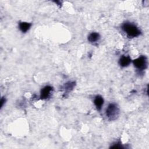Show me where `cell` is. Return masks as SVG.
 Wrapping results in <instances>:
<instances>
[{"instance_id": "obj_1", "label": "cell", "mask_w": 149, "mask_h": 149, "mask_svg": "<svg viewBox=\"0 0 149 149\" xmlns=\"http://www.w3.org/2000/svg\"><path fill=\"white\" fill-rule=\"evenodd\" d=\"M122 29L129 37L131 38L137 37L141 34L140 30L136 26L129 22L123 23L122 26Z\"/></svg>"}, {"instance_id": "obj_2", "label": "cell", "mask_w": 149, "mask_h": 149, "mask_svg": "<svg viewBox=\"0 0 149 149\" xmlns=\"http://www.w3.org/2000/svg\"><path fill=\"white\" fill-rule=\"evenodd\" d=\"M106 116L110 120H114L117 119L119 114V109L116 104H109L106 109Z\"/></svg>"}, {"instance_id": "obj_3", "label": "cell", "mask_w": 149, "mask_h": 149, "mask_svg": "<svg viewBox=\"0 0 149 149\" xmlns=\"http://www.w3.org/2000/svg\"><path fill=\"white\" fill-rule=\"evenodd\" d=\"M134 66L139 70H144L147 68V60L145 56H140L133 61Z\"/></svg>"}, {"instance_id": "obj_4", "label": "cell", "mask_w": 149, "mask_h": 149, "mask_svg": "<svg viewBox=\"0 0 149 149\" xmlns=\"http://www.w3.org/2000/svg\"><path fill=\"white\" fill-rule=\"evenodd\" d=\"M52 91V87H51L49 86H45L41 90L40 98L42 99V100L47 99L50 95Z\"/></svg>"}, {"instance_id": "obj_5", "label": "cell", "mask_w": 149, "mask_h": 149, "mask_svg": "<svg viewBox=\"0 0 149 149\" xmlns=\"http://www.w3.org/2000/svg\"><path fill=\"white\" fill-rule=\"evenodd\" d=\"M94 103L98 110H101L103 104H104V99L100 95H98L95 97L94 100Z\"/></svg>"}, {"instance_id": "obj_6", "label": "cell", "mask_w": 149, "mask_h": 149, "mask_svg": "<svg viewBox=\"0 0 149 149\" xmlns=\"http://www.w3.org/2000/svg\"><path fill=\"white\" fill-rule=\"evenodd\" d=\"M131 62V59L128 56H122L119 61V63L121 67H126Z\"/></svg>"}, {"instance_id": "obj_7", "label": "cell", "mask_w": 149, "mask_h": 149, "mask_svg": "<svg viewBox=\"0 0 149 149\" xmlns=\"http://www.w3.org/2000/svg\"><path fill=\"white\" fill-rule=\"evenodd\" d=\"M31 26V24L28 22H20L19 24V27L20 31L23 33L27 32Z\"/></svg>"}, {"instance_id": "obj_8", "label": "cell", "mask_w": 149, "mask_h": 149, "mask_svg": "<svg viewBox=\"0 0 149 149\" xmlns=\"http://www.w3.org/2000/svg\"><path fill=\"white\" fill-rule=\"evenodd\" d=\"M100 38V34L97 32H93L88 36V40L90 42H95L98 41Z\"/></svg>"}, {"instance_id": "obj_9", "label": "cell", "mask_w": 149, "mask_h": 149, "mask_svg": "<svg viewBox=\"0 0 149 149\" xmlns=\"http://www.w3.org/2000/svg\"><path fill=\"white\" fill-rule=\"evenodd\" d=\"M74 83H73H73L69 82V83L65 84V90H66L70 91V90H71L73 89V88L74 87Z\"/></svg>"}, {"instance_id": "obj_10", "label": "cell", "mask_w": 149, "mask_h": 149, "mask_svg": "<svg viewBox=\"0 0 149 149\" xmlns=\"http://www.w3.org/2000/svg\"><path fill=\"white\" fill-rule=\"evenodd\" d=\"M111 148H115V149H116V148H123V147L122 146V145L120 144V143H115V144H113V146H112L111 147Z\"/></svg>"}, {"instance_id": "obj_11", "label": "cell", "mask_w": 149, "mask_h": 149, "mask_svg": "<svg viewBox=\"0 0 149 149\" xmlns=\"http://www.w3.org/2000/svg\"><path fill=\"white\" fill-rule=\"evenodd\" d=\"M4 102H5V98H2L1 100V108H2L4 104Z\"/></svg>"}]
</instances>
